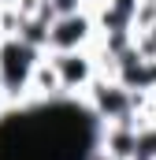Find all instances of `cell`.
<instances>
[{"label":"cell","mask_w":156,"mask_h":160,"mask_svg":"<svg viewBox=\"0 0 156 160\" xmlns=\"http://www.w3.org/2000/svg\"><path fill=\"white\" fill-rule=\"evenodd\" d=\"M93 38H97L93 8H82V11H71V15H56L48 22L45 52H78V48H89Z\"/></svg>","instance_id":"2"},{"label":"cell","mask_w":156,"mask_h":160,"mask_svg":"<svg viewBox=\"0 0 156 160\" xmlns=\"http://www.w3.org/2000/svg\"><path fill=\"white\" fill-rule=\"evenodd\" d=\"M48 60H52V67H56V75H60V89L63 93H85L89 89V82L100 75V67H97V60L89 56V48H78V52H48Z\"/></svg>","instance_id":"3"},{"label":"cell","mask_w":156,"mask_h":160,"mask_svg":"<svg viewBox=\"0 0 156 160\" xmlns=\"http://www.w3.org/2000/svg\"><path fill=\"white\" fill-rule=\"evenodd\" d=\"M41 60V48L26 45L22 38H4L0 41V97H7L11 104L22 101L30 71Z\"/></svg>","instance_id":"1"}]
</instances>
